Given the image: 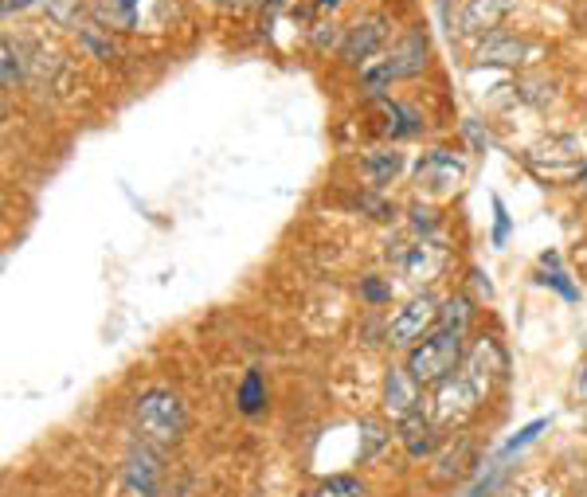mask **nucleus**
<instances>
[{
    "label": "nucleus",
    "mask_w": 587,
    "mask_h": 497,
    "mask_svg": "<svg viewBox=\"0 0 587 497\" xmlns=\"http://www.w3.org/2000/svg\"><path fill=\"white\" fill-rule=\"evenodd\" d=\"M533 47L525 44V40H517V36H490V40H482L478 51H474V59L478 63H501V67H517V63H525V55H529Z\"/></svg>",
    "instance_id": "f8f14e48"
},
{
    "label": "nucleus",
    "mask_w": 587,
    "mask_h": 497,
    "mask_svg": "<svg viewBox=\"0 0 587 497\" xmlns=\"http://www.w3.org/2000/svg\"><path fill=\"white\" fill-rule=\"evenodd\" d=\"M411 224L427 227V231H431V227L439 224V220H435V212H431V208H411Z\"/></svg>",
    "instance_id": "a878e982"
},
{
    "label": "nucleus",
    "mask_w": 587,
    "mask_h": 497,
    "mask_svg": "<svg viewBox=\"0 0 587 497\" xmlns=\"http://www.w3.org/2000/svg\"><path fill=\"white\" fill-rule=\"evenodd\" d=\"M513 8V0H470L462 8V28L466 32H486V28H497L505 20V12Z\"/></svg>",
    "instance_id": "ddd939ff"
},
{
    "label": "nucleus",
    "mask_w": 587,
    "mask_h": 497,
    "mask_svg": "<svg viewBox=\"0 0 587 497\" xmlns=\"http://www.w3.org/2000/svg\"><path fill=\"white\" fill-rule=\"evenodd\" d=\"M470 298L466 294H454L443 302V310H439V329H451V333H466V325H470Z\"/></svg>",
    "instance_id": "a211bd4d"
},
{
    "label": "nucleus",
    "mask_w": 587,
    "mask_h": 497,
    "mask_svg": "<svg viewBox=\"0 0 587 497\" xmlns=\"http://www.w3.org/2000/svg\"><path fill=\"white\" fill-rule=\"evenodd\" d=\"M384 40H388V20H384V16L361 20V24L349 28V36H345V44H341V59H345V63H361V59H368Z\"/></svg>",
    "instance_id": "9d476101"
},
{
    "label": "nucleus",
    "mask_w": 587,
    "mask_h": 497,
    "mask_svg": "<svg viewBox=\"0 0 587 497\" xmlns=\"http://www.w3.org/2000/svg\"><path fill=\"white\" fill-rule=\"evenodd\" d=\"M541 263H544V267H552V271L541 274L544 286H552V290H556V294H560L564 302H580V290H576V286L568 282V274L560 271V259H556V255H544Z\"/></svg>",
    "instance_id": "aec40b11"
},
{
    "label": "nucleus",
    "mask_w": 587,
    "mask_h": 497,
    "mask_svg": "<svg viewBox=\"0 0 587 497\" xmlns=\"http://www.w3.org/2000/svg\"><path fill=\"white\" fill-rule=\"evenodd\" d=\"M509 239V212H505V200L494 196V247H505Z\"/></svg>",
    "instance_id": "5701e85b"
},
{
    "label": "nucleus",
    "mask_w": 587,
    "mask_h": 497,
    "mask_svg": "<svg viewBox=\"0 0 587 497\" xmlns=\"http://www.w3.org/2000/svg\"><path fill=\"white\" fill-rule=\"evenodd\" d=\"M384 411L392 419H400V423L419 411V384H415V376L407 368H388V376H384Z\"/></svg>",
    "instance_id": "0eeeda50"
},
{
    "label": "nucleus",
    "mask_w": 587,
    "mask_h": 497,
    "mask_svg": "<svg viewBox=\"0 0 587 497\" xmlns=\"http://www.w3.org/2000/svg\"><path fill=\"white\" fill-rule=\"evenodd\" d=\"M94 16L110 28H137V0H94Z\"/></svg>",
    "instance_id": "2eb2a0df"
},
{
    "label": "nucleus",
    "mask_w": 587,
    "mask_h": 497,
    "mask_svg": "<svg viewBox=\"0 0 587 497\" xmlns=\"http://www.w3.org/2000/svg\"><path fill=\"white\" fill-rule=\"evenodd\" d=\"M380 110H384V130L392 137H407V134H419V118H415V110H407L400 102H392V98H384L380 102Z\"/></svg>",
    "instance_id": "dca6fc26"
},
{
    "label": "nucleus",
    "mask_w": 587,
    "mask_h": 497,
    "mask_svg": "<svg viewBox=\"0 0 587 497\" xmlns=\"http://www.w3.org/2000/svg\"><path fill=\"white\" fill-rule=\"evenodd\" d=\"M404 169V153H372L368 161H364V173H368V181L372 184H388L396 181V173Z\"/></svg>",
    "instance_id": "f3484780"
},
{
    "label": "nucleus",
    "mask_w": 587,
    "mask_h": 497,
    "mask_svg": "<svg viewBox=\"0 0 587 497\" xmlns=\"http://www.w3.org/2000/svg\"><path fill=\"white\" fill-rule=\"evenodd\" d=\"M126 482L141 497H157V490H161V466H157V458H153L149 447H141V451L126 458Z\"/></svg>",
    "instance_id": "9b49d317"
},
{
    "label": "nucleus",
    "mask_w": 587,
    "mask_h": 497,
    "mask_svg": "<svg viewBox=\"0 0 587 497\" xmlns=\"http://www.w3.org/2000/svg\"><path fill=\"white\" fill-rule=\"evenodd\" d=\"M235 404H239L243 415H259V411L267 407V384H263V372H259V368L243 372V380H239V388H235Z\"/></svg>",
    "instance_id": "4468645a"
},
{
    "label": "nucleus",
    "mask_w": 587,
    "mask_h": 497,
    "mask_svg": "<svg viewBox=\"0 0 587 497\" xmlns=\"http://www.w3.org/2000/svg\"><path fill=\"white\" fill-rule=\"evenodd\" d=\"M439 423L431 419V415H423V411H415L411 419L400 423V443H404V451L411 462H423V458H431V454L439 451Z\"/></svg>",
    "instance_id": "6e6552de"
},
{
    "label": "nucleus",
    "mask_w": 587,
    "mask_h": 497,
    "mask_svg": "<svg viewBox=\"0 0 587 497\" xmlns=\"http://www.w3.org/2000/svg\"><path fill=\"white\" fill-rule=\"evenodd\" d=\"M220 4H251V0H220Z\"/></svg>",
    "instance_id": "c85d7f7f"
},
{
    "label": "nucleus",
    "mask_w": 587,
    "mask_h": 497,
    "mask_svg": "<svg viewBox=\"0 0 587 497\" xmlns=\"http://www.w3.org/2000/svg\"><path fill=\"white\" fill-rule=\"evenodd\" d=\"M310 497H364V482L353 474H329Z\"/></svg>",
    "instance_id": "6ab92c4d"
},
{
    "label": "nucleus",
    "mask_w": 587,
    "mask_h": 497,
    "mask_svg": "<svg viewBox=\"0 0 587 497\" xmlns=\"http://www.w3.org/2000/svg\"><path fill=\"white\" fill-rule=\"evenodd\" d=\"M134 423L149 447H177L188 427V411L173 388H149L137 396Z\"/></svg>",
    "instance_id": "f257e3e1"
},
{
    "label": "nucleus",
    "mask_w": 587,
    "mask_h": 497,
    "mask_svg": "<svg viewBox=\"0 0 587 497\" xmlns=\"http://www.w3.org/2000/svg\"><path fill=\"white\" fill-rule=\"evenodd\" d=\"M462 173H466V165L454 157L451 149H431L419 165H415V177L419 184H427V188H454V184L462 181Z\"/></svg>",
    "instance_id": "1a4fd4ad"
},
{
    "label": "nucleus",
    "mask_w": 587,
    "mask_h": 497,
    "mask_svg": "<svg viewBox=\"0 0 587 497\" xmlns=\"http://www.w3.org/2000/svg\"><path fill=\"white\" fill-rule=\"evenodd\" d=\"M482 404V396L474 392V384L462 376V372H454L447 376L439 388H435V400H431V419L439 423V427H462L474 411Z\"/></svg>",
    "instance_id": "39448f33"
},
{
    "label": "nucleus",
    "mask_w": 587,
    "mask_h": 497,
    "mask_svg": "<svg viewBox=\"0 0 587 497\" xmlns=\"http://www.w3.org/2000/svg\"><path fill=\"white\" fill-rule=\"evenodd\" d=\"M423 63H427V36L423 32H411V36H404V44L388 55V63H380L376 71H364V91L372 94V98H380L388 83L407 79V75H419Z\"/></svg>",
    "instance_id": "7ed1b4c3"
},
{
    "label": "nucleus",
    "mask_w": 587,
    "mask_h": 497,
    "mask_svg": "<svg viewBox=\"0 0 587 497\" xmlns=\"http://www.w3.org/2000/svg\"><path fill=\"white\" fill-rule=\"evenodd\" d=\"M431 325H439V302H435V294L423 290V294H415L411 302H404L392 314V321H388V345L392 349H415Z\"/></svg>",
    "instance_id": "20e7f679"
},
{
    "label": "nucleus",
    "mask_w": 587,
    "mask_h": 497,
    "mask_svg": "<svg viewBox=\"0 0 587 497\" xmlns=\"http://www.w3.org/2000/svg\"><path fill=\"white\" fill-rule=\"evenodd\" d=\"M317 4H321V8H337L341 0H317Z\"/></svg>",
    "instance_id": "cd10ccee"
},
{
    "label": "nucleus",
    "mask_w": 587,
    "mask_h": 497,
    "mask_svg": "<svg viewBox=\"0 0 587 497\" xmlns=\"http://www.w3.org/2000/svg\"><path fill=\"white\" fill-rule=\"evenodd\" d=\"M501 372H505V353L497 349L494 337H482V341L470 349V357L462 361V376L474 384L478 396H486V392L494 388V380Z\"/></svg>",
    "instance_id": "423d86ee"
},
{
    "label": "nucleus",
    "mask_w": 587,
    "mask_h": 497,
    "mask_svg": "<svg viewBox=\"0 0 587 497\" xmlns=\"http://www.w3.org/2000/svg\"><path fill=\"white\" fill-rule=\"evenodd\" d=\"M439 4H447V0H439Z\"/></svg>",
    "instance_id": "c756f323"
},
{
    "label": "nucleus",
    "mask_w": 587,
    "mask_h": 497,
    "mask_svg": "<svg viewBox=\"0 0 587 497\" xmlns=\"http://www.w3.org/2000/svg\"><path fill=\"white\" fill-rule=\"evenodd\" d=\"M32 0H4V12H16V8H28Z\"/></svg>",
    "instance_id": "bb28decb"
},
{
    "label": "nucleus",
    "mask_w": 587,
    "mask_h": 497,
    "mask_svg": "<svg viewBox=\"0 0 587 497\" xmlns=\"http://www.w3.org/2000/svg\"><path fill=\"white\" fill-rule=\"evenodd\" d=\"M458 364H462V333L451 329H435L407 353V372L415 376L419 388H439L447 376L458 372Z\"/></svg>",
    "instance_id": "f03ea898"
},
{
    "label": "nucleus",
    "mask_w": 587,
    "mask_h": 497,
    "mask_svg": "<svg viewBox=\"0 0 587 497\" xmlns=\"http://www.w3.org/2000/svg\"><path fill=\"white\" fill-rule=\"evenodd\" d=\"M16 83H20V63H16V51H12V44H4V87H8V91H16Z\"/></svg>",
    "instance_id": "b1692460"
},
{
    "label": "nucleus",
    "mask_w": 587,
    "mask_h": 497,
    "mask_svg": "<svg viewBox=\"0 0 587 497\" xmlns=\"http://www.w3.org/2000/svg\"><path fill=\"white\" fill-rule=\"evenodd\" d=\"M544 427H548V419H533V423H525V427H521V431H517V435L505 443V447H501V458H509V454H517L521 447H529V443L541 435Z\"/></svg>",
    "instance_id": "412c9836"
},
{
    "label": "nucleus",
    "mask_w": 587,
    "mask_h": 497,
    "mask_svg": "<svg viewBox=\"0 0 587 497\" xmlns=\"http://www.w3.org/2000/svg\"><path fill=\"white\" fill-rule=\"evenodd\" d=\"M83 44L94 51V59H102V63H110V59H118V47H114V40H106L98 28H83Z\"/></svg>",
    "instance_id": "4be33fe9"
},
{
    "label": "nucleus",
    "mask_w": 587,
    "mask_h": 497,
    "mask_svg": "<svg viewBox=\"0 0 587 497\" xmlns=\"http://www.w3.org/2000/svg\"><path fill=\"white\" fill-rule=\"evenodd\" d=\"M364 298H368V302H384V298H388V286L376 282V278H368V282H364Z\"/></svg>",
    "instance_id": "393cba45"
}]
</instances>
